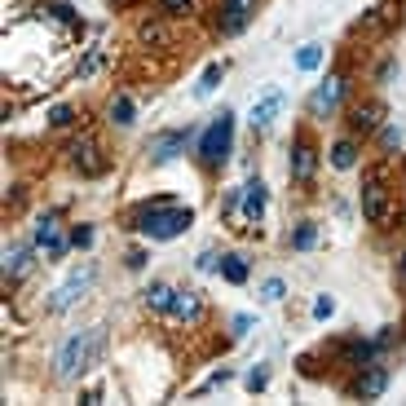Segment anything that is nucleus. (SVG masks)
<instances>
[{
  "label": "nucleus",
  "mask_w": 406,
  "mask_h": 406,
  "mask_svg": "<svg viewBox=\"0 0 406 406\" xmlns=\"http://www.w3.org/2000/svg\"><path fill=\"white\" fill-rule=\"evenodd\" d=\"M102 349H106V327H93V331H75L71 340H62V349H58V380H80L84 371L102 358Z\"/></svg>",
  "instance_id": "obj_1"
},
{
  "label": "nucleus",
  "mask_w": 406,
  "mask_h": 406,
  "mask_svg": "<svg viewBox=\"0 0 406 406\" xmlns=\"http://www.w3.org/2000/svg\"><path fill=\"white\" fill-rule=\"evenodd\" d=\"M190 221H194L190 208H177V203L159 199V203H151V208L137 217V234L151 239V243H168V239H177V234H186Z\"/></svg>",
  "instance_id": "obj_2"
},
{
  "label": "nucleus",
  "mask_w": 406,
  "mask_h": 406,
  "mask_svg": "<svg viewBox=\"0 0 406 406\" xmlns=\"http://www.w3.org/2000/svg\"><path fill=\"white\" fill-rule=\"evenodd\" d=\"M230 141H234V115L221 110V115L203 128V137H199V159L208 168H221L225 155H230Z\"/></svg>",
  "instance_id": "obj_3"
},
{
  "label": "nucleus",
  "mask_w": 406,
  "mask_h": 406,
  "mask_svg": "<svg viewBox=\"0 0 406 406\" xmlns=\"http://www.w3.org/2000/svg\"><path fill=\"white\" fill-rule=\"evenodd\" d=\"M362 217L371 225H380L388 217V190H384V172H367V182H362Z\"/></svg>",
  "instance_id": "obj_4"
},
{
  "label": "nucleus",
  "mask_w": 406,
  "mask_h": 406,
  "mask_svg": "<svg viewBox=\"0 0 406 406\" xmlns=\"http://www.w3.org/2000/svg\"><path fill=\"white\" fill-rule=\"evenodd\" d=\"M186 146H190V128H172V133H155L146 141V155H151V164H168V159H177Z\"/></svg>",
  "instance_id": "obj_5"
},
{
  "label": "nucleus",
  "mask_w": 406,
  "mask_h": 406,
  "mask_svg": "<svg viewBox=\"0 0 406 406\" xmlns=\"http://www.w3.org/2000/svg\"><path fill=\"white\" fill-rule=\"evenodd\" d=\"M93 287V265H84V269H71V279L62 283L53 296H49V310H67V305H75L84 291Z\"/></svg>",
  "instance_id": "obj_6"
},
{
  "label": "nucleus",
  "mask_w": 406,
  "mask_h": 406,
  "mask_svg": "<svg viewBox=\"0 0 406 406\" xmlns=\"http://www.w3.org/2000/svg\"><path fill=\"white\" fill-rule=\"evenodd\" d=\"M283 102H287V97H283V89H269L265 97H256V102H252V115H248V124H252V128H269L274 120H279Z\"/></svg>",
  "instance_id": "obj_7"
},
{
  "label": "nucleus",
  "mask_w": 406,
  "mask_h": 406,
  "mask_svg": "<svg viewBox=\"0 0 406 406\" xmlns=\"http://www.w3.org/2000/svg\"><path fill=\"white\" fill-rule=\"evenodd\" d=\"M252 9H256V0H221V31L225 36H239L248 27Z\"/></svg>",
  "instance_id": "obj_8"
},
{
  "label": "nucleus",
  "mask_w": 406,
  "mask_h": 406,
  "mask_svg": "<svg viewBox=\"0 0 406 406\" xmlns=\"http://www.w3.org/2000/svg\"><path fill=\"white\" fill-rule=\"evenodd\" d=\"M265 203H269V190H265L261 177H252V182L243 186V212H248V221H252V225L265 217Z\"/></svg>",
  "instance_id": "obj_9"
},
{
  "label": "nucleus",
  "mask_w": 406,
  "mask_h": 406,
  "mask_svg": "<svg viewBox=\"0 0 406 406\" xmlns=\"http://www.w3.org/2000/svg\"><path fill=\"white\" fill-rule=\"evenodd\" d=\"M340 93H345V80H340V75H331L327 80V84H318V93H314V115H331V110H336V102H340Z\"/></svg>",
  "instance_id": "obj_10"
},
{
  "label": "nucleus",
  "mask_w": 406,
  "mask_h": 406,
  "mask_svg": "<svg viewBox=\"0 0 406 406\" xmlns=\"http://www.w3.org/2000/svg\"><path fill=\"white\" fill-rule=\"evenodd\" d=\"M36 248H49V256H62V252H67V243L58 239V221H53V217H40V225H36Z\"/></svg>",
  "instance_id": "obj_11"
},
{
  "label": "nucleus",
  "mask_w": 406,
  "mask_h": 406,
  "mask_svg": "<svg viewBox=\"0 0 406 406\" xmlns=\"http://www.w3.org/2000/svg\"><path fill=\"white\" fill-rule=\"evenodd\" d=\"M314 146L310 141H296V151H291V177H296V182H310L314 177Z\"/></svg>",
  "instance_id": "obj_12"
},
{
  "label": "nucleus",
  "mask_w": 406,
  "mask_h": 406,
  "mask_svg": "<svg viewBox=\"0 0 406 406\" xmlns=\"http://www.w3.org/2000/svg\"><path fill=\"white\" fill-rule=\"evenodd\" d=\"M177 318H186V322H199L203 318V300H199V291H177V300H172V310Z\"/></svg>",
  "instance_id": "obj_13"
},
{
  "label": "nucleus",
  "mask_w": 406,
  "mask_h": 406,
  "mask_svg": "<svg viewBox=\"0 0 406 406\" xmlns=\"http://www.w3.org/2000/svg\"><path fill=\"white\" fill-rule=\"evenodd\" d=\"M384 384H388V371H384V367H371L367 376L353 384V393H358V398H380V393H384Z\"/></svg>",
  "instance_id": "obj_14"
},
{
  "label": "nucleus",
  "mask_w": 406,
  "mask_h": 406,
  "mask_svg": "<svg viewBox=\"0 0 406 406\" xmlns=\"http://www.w3.org/2000/svg\"><path fill=\"white\" fill-rule=\"evenodd\" d=\"M221 75H225L221 62H208L203 75H199V84H194V97H212V93H217V84H221Z\"/></svg>",
  "instance_id": "obj_15"
},
{
  "label": "nucleus",
  "mask_w": 406,
  "mask_h": 406,
  "mask_svg": "<svg viewBox=\"0 0 406 406\" xmlns=\"http://www.w3.org/2000/svg\"><path fill=\"white\" fill-rule=\"evenodd\" d=\"M27 269H31V248H9L5 252V274L9 279H23Z\"/></svg>",
  "instance_id": "obj_16"
},
{
  "label": "nucleus",
  "mask_w": 406,
  "mask_h": 406,
  "mask_svg": "<svg viewBox=\"0 0 406 406\" xmlns=\"http://www.w3.org/2000/svg\"><path fill=\"white\" fill-rule=\"evenodd\" d=\"M71 155H75V164L84 168V172H102V159H97V146H93V141L71 146Z\"/></svg>",
  "instance_id": "obj_17"
},
{
  "label": "nucleus",
  "mask_w": 406,
  "mask_h": 406,
  "mask_svg": "<svg viewBox=\"0 0 406 406\" xmlns=\"http://www.w3.org/2000/svg\"><path fill=\"white\" fill-rule=\"evenodd\" d=\"M172 300H177V287H168V283H151V291H146L151 310H172Z\"/></svg>",
  "instance_id": "obj_18"
},
{
  "label": "nucleus",
  "mask_w": 406,
  "mask_h": 406,
  "mask_svg": "<svg viewBox=\"0 0 406 406\" xmlns=\"http://www.w3.org/2000/svg\"><path fill=\"white\" fill-rule=\"evenodd\" d=\"M314 243H318V225L314 221H300L296 230H291V248H296V252H310Z\"/></svg>",
  "instance_id": "obj_19"
},
{
  "label": "nucleus",
  "mask_w": 406,
  "mask_h": 406,
  "mask_svg": "<svg viewBox=\"0 0 406 406\" xmlns=\"http://www.w3.org/2000/svg\"><path fill=\"white\" fill-rule=\"evenodd\" d=\"M376 124H380V106H376V102L353 106V128H358V133H371Z\"/></svg>",
  "instance_id": "obj_20"
},
{
  "label": "nucleus",
  "mask_w": 406,
  "mask_h": 406,
  "mask_svg": "<svg viewBox=\"0 0 406 406\" xmlns=\"http://www.w3.org/2000/svg\"><path fill=\"white\" fill-rule=\"evenodd\" d=\"M331 164H336L340 172L353 168V164H358V146H353V141H336V146H331Z\"/></svg>",
  "instance_id": "obj_21"
},
{
  "label": "nucleus",
  "mask_w": 406,
  "mask_h": 406,
  "mask_svg": "<svg viewBox=\"0 0 406 406\" xmlns=\"http://www.w3.org/2000/svg\"><path fill=\"white\" fill-rule=\"evenodd\" d=\"M133 115H137L133 97H115V102H110V124H120V128H128V124H133Z\"/></svg>",
  "instance_id": "obj_22"
},
{
  "label": "nucleus",
  "mask_w": 406,
  "mask_h": 406,
  "mask_svg": "<svg viewBox=\"0 0 406 406\" xmlns=\"http://www.w3.org/2000/svg\"><path fill=\"white\" fill-rule=\"evenodd\" d=\"M221 274H225V283H248V261L243 256H225V265H221Z\"/></svg>",
  "instance_id": "obj_23"
},
{
  "label": "nucleus",
  "mask_w": 406,
  "mask_h": 406,
  "mask_svg": "<svg viewBox=\"0 0 406 406\" xmlns=\"http://www.w3.org/2000/svg\"><path fill=\"white\" fill-rule=\"evenodd\" d=\"M296 67L300 71H318L322 67V44H305L300 53H296Z\"/></svg>",
  "instance_id": "obj_24"
},
{
  "label": "nucleus",
  "mask_w": 406,
  "mask_h": 406,
  "mask_svg": "<svg viewBox=\"0 0 406 406\" xmlns=\"http://www.w3.org/2000/svg\"><path fill=\"white\" fill-rule=\"evenodd\" d=\"M141 44H168V27L146 23V27H141Z\"/></svg>",
  "instance_id": "obj_25"
},
{
  "label": "nucleus",
  "mask_w": 406,
  "mask_h": 406,
  "mask_svg": "<svg viewBox=\"0 0 406 406\" xmlns=\"http://www.w3.org/2000/svg\"><path fill=\"white\" fill-rule=\"evenodd\" d=\"M283 291H287L283 279H265V283H261V296H265V300H283Z\"/></svg>",
  "instance_id": "obj_26"
},
{
  "label": "nucleus",
  "mask_w": 406,
  "mask_h": 406,
  "mask_svg": "<svg viewBox=\"0 0 406 406\" xmlns=\"http://www.w3.org/2000/svg\"><path fill=\"white\" fill-rule=\"evenodd\" d=\"M331 314H336V300H331V296H318V300H314V318L322 322V318H331Z\"/></svg>",
  "instance_id": "obj_27"
},
{
  "label": "nucleus",
  "mask_w": 406,
  "mask_h": 406,
  "mask_svg": "<svg viewBox=\"0 0 406 406\" xmlns=\"http://www.w3.org/2000/svg\"><path fill=\"white\" fill-rule=\"evenodd\" d=\"M265 384H269V371H265V367L248 371V388H252V393H256V388H265Z\"/></svg>",
  "instance_id": "obj_28"
},
{
  "label": "nucleus",
  "mask_w": 406,
  "mask_h": 406,
  "mask_svg": "<svg viewBox=\"0 0 406 406\" xmlns=\"http://www.w3.org/2000/svg\"><path fill=\"white\" fill-rule=\"evenodd\" d=\"M398 146H402V128L388 124V128H384V151H398Z\"/></svg>",
  "instance_id": "obj_29"
},
{
  "label": "nucleus",
  "mask_w": 406,
  "mask_h": 406,
  "mask_svg": "<svg viewBox=\"0 0 406 406\" xmlns=\"http://www.w3.org/2000/svg\"><path fill=\"white\" fill-rule=\"evenodd\" d=\"M71 243H75V248H89V243H93V230H89V225H75V230H71Z\"/></svg>",
  "instance_id": "obj_30"
},
{
  "label": "nucleus",
  "mask_w": 406,
  "mask_h": 406,
  "mask_svg": "<svg viewBox=\"0 0 406 406\" xmlns=\"http://www.w3.org/2000/svg\"><path fill=\"white\" fill-rule=\"evenodd\" d=\"M49 120H53V128H67V124H71L75 115H71V106H58V110H53V115H49Z\"/></svg>",
  "instance_id": "obj_31"
},
{
  "label": "nucleus",
  "mask_w": 406,
  "mask_h": 406,
  "mask_svg": "<svg viewBox=\"0 0 406 406\" xmlns=\"http://www.w3.org/2000/svg\"><path fill=\"white\" fill-rule=\"evenodd\" d=\"M164 9L168 13H182V9H190V0H164Z\"/></svg>",
  "instance_id": "obj_32"
},
{
  "label": "nucleus",
  "mask_w": 406,
  "mask_h": 406,
  "mask_svg": "<svg viewBox=\"0 0 406 406\" xmlns=\"http://www.w3.org/2000/svg\"><path fill=\"white\" fill-rule=\"evenodd\" d=\"M402 279H406V256H402Z\"/></svg>",
  "instance_id": "obj_33"
},
{
  "label": "nucleus",
  "mask_w": 406,
  "mask_h": 406,
  "mask_svg": "<svg viewBox=\"0 0 406 406\" xmlns=\"http://www.w3.org/2000/svg\"><path fill=\"white\" fill-rule=\"evenodd\" d=\"M115 5H124V0H115Z\"/></svg>",
  "instance_id": "obj_34"
}]
</instances>
